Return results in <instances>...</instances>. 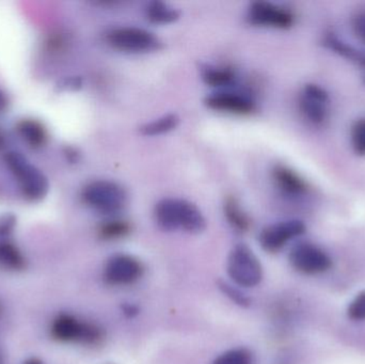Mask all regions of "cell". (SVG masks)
<instances>
[{"instance_id": "obj_1", "label": "cell", "mask_w": 365, "mask_h": 364, "mask_svg": "<svg viewBox=\"0 0 365 364\" xmlns=\"http://www.w3.org/2000/svg\"><path fill=\"white\" fill-rule=\"evenodd\" d=\"M156 224L165 231L182 230L190 234H199L205 230L206 220L199 207L187 200L166 198L154 209Z\"/></svg>"}, {"instance_id": "obj_2", "label": "cell", "mask_w": 365, "mask_h": 364, "mask_svg": "<svg viewBox=\"0 0 365 364\" xmlns=\"http://www.w3.org/2000/svg\"><path fill=\"white\" fill-rule=\"evenodd\" d=\"M51 335L59 342L86 345H96L104 339V331L100 326L68 313L56 316L51 323Z\"/></svg>"}, {"instance_id": "obj_3", "label": "cell", "mask_w": 365, "mask_h": 364, "mask_svg": "<svg viewBox=\"0 0 365 364\" xmlns=\"http://www.w3.org/2000/svg\"><path fill=\"white\" fill-rule=\"evenodd\" d=\"M88 207L98 213L113 215L119 213L128 203V194L119 184L107 180L91 182L83 192Z\"/></svg>"}, {"instance_id": "obj_4", "label": "cell", "mask_w": 365, "mask_h": 364, "mask_svg": "<svg viewBox=\"0 0 365 364\" xmlns=\"http://www.w3.org/2000/svg\"><path fill=\"white\" fill-rule=\"evenodd\" d=\"M227 274L236 286L255 288L263 280V266L248 246L240 244L230 254Z\"/></svg>"}, {"instance_id": "obj_5", "label": "cell", "mask_w": 365, "mask_h": 364, "mask_svg": "<svg viewBox=\"0 0 365 364\" xmlns=\"http://www.w3.org/2000/svg\"><path fill=\"white\" fill-rule=\"evenodd\" d=\"M106 40L113 48L124 53H152L162 48L158 36L138 27L113 28L107 33Z\"/></svg>"}, {"instance_id": "obj_6", "label": "cell", "mask_w": 365, "mask_h": 364, "mask_svg": "<svg viewBox=\"0 0 365 364\" xmlns=\"http://www.w3.org/2000/svg\"><path fill=\"white\" fill-rule=\"evenodd\" d=\"M6 160L27 198L30 200H40L47 194L48 182L46 177L36 167L30 165L21 154L9 153Z\"/></svg>"}, {"instance_id": "obj_7", "label": "cell", "mask_w": 365, "mask_h": 364, "mask_svg": "<svg viewBox=\"0 0 365 364\" xmlns=\"http://www.w3.org/2000/svg\"><path fill=\"white\" fill-rule=\"evenodd\" d=\"M294 269L304 275H319L332 267V260L322 248L311 243H300L292 248L289 256Z\"/></svg>"}, {"instance_id": "obj_8", "label": "cell", "mask_w": 365, "mask_h": 364, "mask_svg": "<svg viewBox=\"0 0 365 364\" xmlns=\"http://www.w3.org/2000/svg\"><path fill=\"white\" fill-rule=\"evenodd\" d=\"M145 273L143 263L130 254H115L105 264L103 278L107 284L124 286L134 284Z\"/></svg>"}, {"instance_id": "obj_9", "label": "cell", "mask_w": 365, "mask_h": 364, "mask_svg": "<svg viewBox=\"0 0 365 364\" xmlns=\"http://www.w3.org/2000/svg\"><path fill=\"white\" fill-rule=\"evenodd\" d=\"M306 224L298 219L284 220L266 227L259 233L261 247L269 254L281 251L289 241L306 232Z\"/></svg>"}, {"instance_id": "obj_10", "label": "cell", "mask_w": 365, "mask_h": 364, "mask_svg": "<svg viewBox=\"0 0 365 364\" xmlns=\"http://www.w3.org/2000/svg\"><path fill=\"white\" fill-rule=\"evenodd\" d=\"M247 19L249 23L261 27L289 29L295 21L292 11L268 1H255L249 6Z\"/></svg>"}, {"instance_id": "obj_11", "label": "cell", "mask_w": 365, "mask_h": 364, "mask_svg": "<svg viewBox=\"0 0 365 364\" xmlns=\"http://www.w3.org/2000/svg\"><path fill=\"white\" fill-rule=\"evenodd\" d=\"M302 115L315 125H321L329 115V95L317 85H307L299 96Z\"/></svg>"}, {"instance_id": "obj_12", "label": "cell", "mask_w": 365, "mask_h": 364, "mask_svg": "<svg viewBox=\"0 0 365 364\" xmlns=\"http://www.w3.org/2000/svg\"><path fill=\"white\" fill-rule=\"evenodd\" d=\"M204 103L212 110L231 113V115H250L257 109L255 100L246 94L227 91V90H220L210 94L206 96Z\"/></svg>"}, {"instance_id": "obj_13", "label": "cell", "mask_w": 365, "mask_h": 364, "mask_svg": "<svg viewBox=\"0 0 365 364\" xmlns=\"http://www.w3.org/2000/svg\"><path fill=\"white\" fill-rule=\"evenodd\" d=\"M277 185L289 194H302L307 190V184L299 175L284 166H278L274 170Z\"/></svg>"}, {"instance_id": "obj_14", "label": "cell", "mask_w": 365, "mask_h": 364, "mask_svg": "<svg viewBox=\"0 0 365 364\" xmlns=\"http://www.w3.org/2000/svg\"><path fill=\"white\" fill-rule=\"evenodd\" d=\"M145 13L148 21L158 25L173 23L180 17V12L177 9L160 0L150 1L145 6Z\"/></svg>"}, {"instance_id": "obj_15", "label": "cell", "mask_w": 365, "mask_h": 364, "mask_svg": "<svg viewBox=\"0 0 365 364\" xmlns=\"http://www.w3.org/2000/svg\"><path fill=\"white\" fill-rule=\"evenodd\" d=\"M202 78L206 85L214 88L230 87L235 81L236 75L231 68L225 66H206L202 71Z\"/></svg>"}, {"instance_id": "obj_16", "label": "cell", "mask_w": 365, "mask_h": 364, "mask_svg": "<svg viewBox=\"0 0 365 364\" xmlns=\"http://www.w3.org/2000/svg\"><path fill=\"white\" fill-rule=\"evenodd\" d=\"M0 267L8 271H23L26 260L16 246L6 241H0Z\"/></svg>"}, {"instance_id": "obj_17", "label": "cell", "mask_w": 365, "mask_h": 364, "mask_svg": "<svg viewBox=\"0 0 365 364\" xmlns=\"http://www.w3.org/2000/svg\"><path fill=\"white\" fill-rule=\"evenodd\" d=\"M225 216L230 226L237 232L245 233L250 229V219L236 199L229 198L225 201Z\"/></svg>"}, {"instance_id": "obj_18", "label": "cell", "mask_w": 365, "mask_h": 364, "mask_svg": "<svg viewBox=\"0 0 365 364\" xmlns=\"http://www.w3.org/2000/svg\"><path fill=\"white\" fill-rule=\"evenodd\" d=\"M179 123L180 118L175 113H169V115L145 124L140 130L145 136H158V135L166 134V132L175 130Z\"/></svg>"}, {"instance_id": "obj_19", "label": "cell", "mask_w": 365, "mask_h": 364, "mask_svg": "<svg viewBox=\"0 0 365 364\" xmlns=\"http://www.w3.org/2000/svg\"><path fill=\"white\" fill-rule=\"evenodd\" d=\"M130 232V224L125 220L110 219L100 227V236L106 241H113L125 237Z\"/></svg>"}, {"instance_id": "obj_20", "label": "cell", "mask_w": 365, "mask_h": 364, "mask_svg": "<svg viewBox=\"0 0 365 364\" xmlns=\"http://www.w3.org/2000/svg\"><path fill=\"white\" fill-rule=\"evenodd\" d=\"M212 364H255V357L247 348H232L217 357Z\"/></svg>"}, {"instance_id": "obj_21", "label": "cell", "mask_w": 365, "mask_h": 364, "mask_svg": "<svg viewBox=\"0 0 365 364\" xmlns=\"http://www.w3.org/2000/svg\"><path fill=\"white\" fill-rule=\"evenodd\" d=\"M19 132L24 140L31 147H40L45 140V132L40 124L34 121H23L19 126Z\"/></svg>"}, {"instance_id": "obj_22", "label": "cell", "mask_w": 365, "mask_h": 364, "mask_svg": "<svg viewBox=\"0 0 365 364\" xmlns=\"http://www.w3.org/2000/svg\"><path fill=\"white\" fill-rule=\"evenodd\" d=\"M218 286L221 292L230 299V301L235 303L240 307L246 308L250 306V298L245 294L244 292L240 290L237 286L229 284L225 281H218Z\"/></svg>"}, {"instance_id": "obj_23", "label": "cell", "mask_w": 365, "mask_h": 364, "mask_svg": "<svg viewBox=\"0 0 365 364\" xmlns=\"http://www.w3.org/2000/svg\"><path fill=\"white\" fill-rule=\"evenodd\" d=\"M351 145L357 155L365 156V118L358 120L351 128Z\"/></svg>"}, {"instance_id": "obj_24", "label": "cell", "mask_w": 365, "mask_h": 364, "mask_svg": "<svg viewBox=\"0 0 365 364\" xmlns=\"http://www.w3.org/2000/svg\"><path fill=\"white\" fill-rule=\"evenodd\" d=\"M328 44L331 48H334V51H336V53H341V55L344 56V57L349 58V59L356 60V61L359 62L360 66L364 68L365 72V56L361 55V53H358L355 49L351 48L349 45L344 44V43L339 41L338 38H330L329 40L327 41Z\"/></svg>"}, {"instance_id": "obj_25", "label": "cell", "mask_w": 365, "mask_h": 364, "mask_svg": "<svg viewBox=\"0 0 365 364\" xmlns=\"http://www.w3.org/2000/svg\"><path fill=\"white\" fill-rule=\"evenodd\" d=\"M347 316L356 322L365 321V291L358 293L347 308Z\"/></svg>"}, {"instance_id": "obj_26", "label": "cell", "mask_w": 365, "mask_h": 364, "mask_svg": "<svg viewBox=\"0 0 365 364\" xmlns=\"http://www.w3.org/2000/svg\"><path fill=\"white\" fill-rule=\"evenodd\" d=\"M353 28L358 38L365 43V11L356 15L353 21Z\"/></svg>"}, {"instance_id": "obj_27", "label": "cell", "mask_w": 365, "mask_h": 364, "mask_svg": "<svg viewBox=\"0 0 365 364\" xmlns=\"http://www.w3.org/2000/svg\"><path fill=\"white\" fill-rule=\"evenodd\" d=\"M15 220L13 217L2 218L0 219V237L6 236L12 232L13 228H14Z\"/></svg>"}, {"instance_id": "obj_28", "label": "cell", "mask_w": 365, "mask_h": 364, "mask_svg": "<svg viewBox=\"0 0 365 364\" xmlns=\"http://www.w3.org/2000/svg\"><path fill=\"white\" fill-rule=\"evenodd\" d=\"M122 312H123L126 318H134L135 316L139 314V308L135 303H125L124 305H122Z\"/></svg>"}, {"instance_id": "obj_29", "label": "cell", "mask_w": 365, "mask_h": 364, "mask_svg": "<svg viewBox=\"0 0 365 364\" xmlns=\"http://www.w3.org/2000/svg\"><path fill=\"white\" fill-rule=\"evenodd\" d=\"M6 98L4 94L0 91V113L6 108Z\"/></svg>"}, {"instance_id": "obj_30", "label": "cell", "mask_w": 365, "mask_h": 364, "mask_svg": "<svg viewBox=\"0 0 365 364\" xmlns=\"http://www.w3.org/2000/svg\"><path fill=\"white\" fill-rule=\"evenodd\" d=\"M23 364H45L42 360L38 358H29L25 361Z\"/></svg>"}, {"instance_id": "obj_31", "label": "cell", "mask_w": 365, "mask_h": 364, "mask_svg": "<svg viewBox=\"0 0 365 364\" xmlns=\"http://www.w3.org/2000/svg\"><path fill=\"white\" fill-rule=\"evenodd\" d=\"M0 364H4V356H2L1 350H0Z\"/></svg>"}]
</instances>
